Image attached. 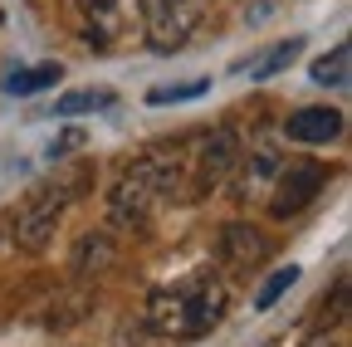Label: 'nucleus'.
Segmentation results:
<instances>
[{
	"label": "nucleus",
	"mask_w": 352,
	"mask_h": 347,
	"mask_svg": "<svg viewBox=\"0 0 352 347\" xmlns=\"http://www.w3.org/2000/svg\"><path fill=\"white\" fill-rule=\"evenodd\" d=\"M176 181H182L176 157H162V152L138 157V161L118 177V186H113V196H108L113 225H147L152 215L176 196Z\"/></svg>",
	"instance_id": "f03ea898"
},
{
	"label": "nucleus",
	"mask_w": 352,
	"mask_h": 347,
	"mask_svg": "<svg viewBox=\"0 0 352 347\" xmlns=\"http://www.w3.org/2000/svg\"><path fill=\"white\" fill-rule=\"evenodd\" d=\"M220 254H230L235 269H250V265L264 259V235L250 230V225H230L226 235H220Z\"/></svg>",
	"instance_id": "1a4fd4ad"
},
{
	"label": "nucleus",
	"mask_w": 352,
	"mask_h": 347,
	"mask_svg": "<svg viewBox=\"0 0 352 347\" xmlns=\"http://www.w3.org/2000/svg\"><path fill=\"white\" fill-rule=\"evenodd\" d=\"M78 5H83L94 45H113V39L122 34V0H78Z\"/></svg>",
	"instance_id": "6e6552de"
},
{
	"label": "nucleus",
	"mask_w": 352,
	"mask_h": 347,
	"mask_svg": "<svg viewBox=\"0 0 352 347\" xmlns=\"http://www.w3.org/2000/svg\"><path fill=\"white\" fill-rule=\"evenodd\" d=\"M54 78H59V69H54V64H44V69H25V74H10V78H6V89L25 98V93H39V89H50Z\"/></svg>",
	"instance_id": "4468645a"
},
{
	"label": "nucleus",
	"mask_w": 352,
	"mask_h": 347,
	"mask_svg": "<svg viewBox=\"0 0 352 347\" xmlns=\"http://www.w3.org/2000/svg\"><path fill=\"white\" fill-rule=\"evenodd\" d=\"M298 54H303V39H284V45H274L270 54H259V59L250 64V78H270V74L289 69V64H294Z\"/></svg>",
	"instance_id": "9d476101"
},
{
	"label": "nucleus",
	"mask_w": 352,
	"mask_h": 347,
	"mask_svg": "<svg viewBox=\"0 0 352 347\" xmlns=\"http://www.w3.org/2000/svg\"><path fill=\"white\" fill-rule=\"evenodd\" d=\"M323 181H328V171H323L318 161H298V166L279 171V186H274V196H270V210L279 215V221H289V215H298L308 201L323 191Z\"/></svg>",
	"instance_id": "39448f33"
},
{
	"label": "nucleus",
	"mask_w": 352,
	"mask_h": 347,
	"mask_svg": "<svg viewBox=\"0 0 352 347\" xmlns=\"http://www.w3.org/2000/svg\"><path fill=\"white\" fill-rule=\"evenodd\" d=\"M314 83H323V89H347V45H333V54H323L314 64Z\"/></svg>",
	"instance_id": "9b49d317"
},
{
	"label": "nucleus",
	"mask_w": 352,
	"mask_h": 347,
	"mask_svg": "<svg viewBox=\"0 0 352 347\" xmlns=\"http://www.w3.org/2000/svg\"><path fill=\"white\" fill-rule=\"evenodd\" d=\"M226 309H230V293H226V284H220V274L191 269L182 279L152 289V298H147V328L162 333V337L191 342V337H206L220 318H226Z\"/></svg>",
	"instance_id": "f257e3e1"
},
{
	"label": "nucleus",
	"mask_w": 352,
	"mask_h": 347,
	"mask_svg": "<svg viewBox=\"0 0 352 347\" xmlns=\"http://www.w3.org/2000/svg\"><path fill=\"white\" fill-rule=\"evenodd\" d=\"M74 196H78L74 181H44L39 191H30V196L20 201V210H15V245L30 249V254H39L44 245L54 240V230H59V221H64V205H69Z\"/></svg>",
	"instance_id": "7ed1b4c3"
},
{
	"label": "nucleus",
	"mask_w": 352,
	"mask_h": 347,
	"mask_svg": "<svg viewBox=\"0 0 352 347\" xmlns=\"http://www.w3.org/2000/svg\"><path fill=\"white\" fill-rule=\"evenodd\" d=\"M210 83L206 78H191V83H171V89H152V98L147 103H186V98H196V93H206Z\"/></svg>",
	"instance_id": "dca6fc26"
},
{
	"label": "nucleus",
	"mask_w": 352,
	"mask_h": 347,
	"mask_svg": "<svg viewBox=\"0 0 352 347\" xmlns=\"http://www.w3.org/2000/svg\"><path fill=\"white\" fill-rule=\"evenodd\" d=\"M235 157H240V142H235L230 127H215V133H206L201 147H196V191H215L220 181L230 177Z\"/></svg>",
	"instance_id": "423d86ee"
},
{
	"label": "nucleus",
	"mask_w": 352,
	"mask_h": 347,
	"mask_svg": "<svg viewBox=\"0 0 352 347\" xmlns=\"http://www.w3.org/2000/svg\"><path fill=\"white\" fill-rule=\"evenodd\" d=\"M196 0H142V34L157 54H176L196 34Z\"/></svg>",
	"instance_id": "20e7f679"
},
{
	"label": "nucleus",
	"mask_w": 352,
	"mask_h": 347,
	"mask_svg": "<svg viewBox=\"0 0 352 347\" xmlns=\"http://www.w3.org/2000/svg\"><path fill=\"white\" fill-rule=\"evenodd\" d=\"M108 254H113V240H108V235H83V240H78V259H74V269H78V274L103 269V265H108Z\"/></svg>",
	"instance_id": "f8f14e48"
},
{
	"label": "nucleus",
	"mask_w": 352,
	"mask_h": 347,
	"mask_svg": "<svg viewBox=\"0 0 352 347\" xmlns=\"http://www.w3.org/2000/svg\"><path fill=\"white\" fill-rule=\"evenodd\" d=\"M289 137L308 142V147L333 142V137H342V113L338 108H298V113H289Z\"/></svg>",
	"instance_id": "0eeeda50"
},
{
	"label": "nucleus",
	"mask_w": 352,
	"mask_h": 347,
	"mask_svg": "<svg viewBox=\"0 0 352 347\" xmlns=\"http://www.w3.org/2000/svg\"><path fill=\"white\" fill-rule=\"evenodd\" d=\"M108 103H113V93H108V89H83V93L59 98V103H54V113H59V117H74V113H98V108H108Z\"/></svg>",
	"instance_id": "ddd939ff"
},
{
	"label": "nucleus",
	"mask_w": 352,
	"mask_h": 347,
	"mask_svg": "<svg viewBox=\"0 0 352 347\" xmlns=\"http://www.w3.org/2000/svg\"><path fill=\"white\" fill-rule=\"evenodd\" d=\"M294 279H298V269H294V265H284V269H274L270 279H264V289L254 293V309H274V303L284 298V289H294Z\"/></svg>",
	"instance_id": "2eb2a0df"
}]
</instances>
